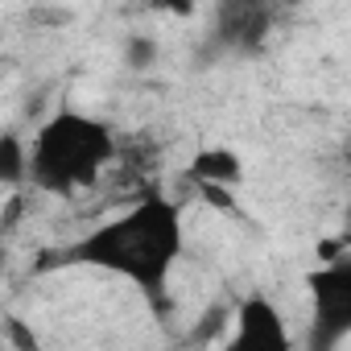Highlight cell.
Returning <instances> with one entry per match:
<instances>
[{
  "instance_id": "6da1fadb",
  "label": "cell",
  "mask_w": 351,
  "mask_h": 351,
  "mask_svg": "<svg viewBox=\"0 0 351 351\" xmlns=\"http://www.w3.org/2000/svg\"><path fill=\"white\" fill-rule=\"evenodd\" d=\"M178 256H182V215L169 199L149 195L132 211L87 232L54 265H91V269L128 277L145 293H161Z\"/></svg>"
},
{
  "instance_id": "7a4b0ae2",
  "label": "cell",
  "mask_w": 351,
  "mask_h": 351,
  "mask_svg": "<svg viewBox=\"0 0 351 351\" xmlns=\"http://www.w3.org/2000/svg\"><path fill=\"white\" fill-rule=\"evenodd\" d=\"M116 157L112 128L83 112H58L42 124L29 149V178L50 195H75L99 182L104 165Z\"/></svg>"
},
{
  "instance_id": "3957f363",
  "label": "cell",
  "mask_w": 351,
  "mask_h": 351,
  "mask_svg": "<svg viewBox=\"0 0 351 351\" xmlns=\"http://www.w3.org/2000/svg\"><path fill=\"white\" fill-rule=\"evenodd\" d=\"M314 289V318H318V347H335L347 339L351 330V265L347 256L326 261V269H318L310 277Z\"/></svg>"
},
{
  "instance_id": "277c9868",
  "label": "cell",
  "mask_w": 351,
  "mask_h": 351,
  "mask_svg": "<svg viewBox=\"0 0 351 351\" xmlns=\"http://www.w3.org/2000/svg\"><path fill=\"white\" fill-rule=\"evenodd\" d=\"M232 347H252V351H281V347H289V330H285L281 310L269 298H248L236 310Z\"/></svg>"
},
{
  "instance_id": "5b68a950",
  "label": "cell",
  "mask_w": 351,
  "mask_h": 351,
  "mask_svg": "<svg viewBox=\"0 0 351 351\" xmlns=\"http://www.w3.org/2000/svg\"><path fill=\"white\" fill-rule=\"evenodd\" d=\"M240 173H244V165H240V157H236L232 149H223V145H211V149H199V153H195V161H191V178H195V182H215V186H236V182H240Z\"/></svg>"
},
{
  "instance_id": "8992f818",
  "label": "cell",
  "mask_w": 351,
  "mask_h": 351,
  "mask_svg": "<svg viewBox=\"0 0 351 351\" xmlns=\"http://www.w3.org/2000/svg\"><path fill=\"white\" fill-rule=\"evenodd\" d=\"M25 178H29V149L21 145V136L0 132V182L21 186Z\"/></svg>"
},
{
  "instance_id": "52a82bcc",
  "label": "cell",
  "mask_w": 351,
  "mask_h": 351,
  "mask_svg": "<svg viewBox=\"0 0 351 351\" xmlns=\"http://www.w3.org/2000/svg\"><path fill=\"white\" fill-rule=\"evenodd\" d=\"M157 54H161V46H157V38H149V34H132V38L124 42V66H128V71H153Z\"/></svg>"
},
{
  "instance_id": "ba28073f",
  "label": "cell",
  "mask_w": 351,
  "mask_h": 351,
  "mask_svg": "<svg viewBox=\"0 0 351 351\" xmlns=\"http://www.w3.org/2000/svg\"><path fill=\"white\" fill-rule=\"evenodd\" d=\"M199 195L207 199V207H215V211H232L236 203H232V186H215V182H199Z\"/></svg>"
},
{
  "instance_id": "9c48e42d",
  "label": "cell",
  "mask_w": 351,
  "mask_h": 351,
  "mask_svg": "<svg viewBox=\"0 0 351 351\" xmlns=\"http://www.w3.org/2000/svg\"><path fill=\"white\" fill-rule=\"evenodd\" d=\"M149 9L169 13V17H191L195 13V0H149Z\"/></svg>"
},
{
  "instance_id": "30bf717a",
  "label": "cell",
  "mask_w": 351,
  "mask_h": 351,
  "mask_svg": "<svg viewBox=\"0 0 351 351\" xmlns=\"http://www.w3.org/2000/svg\"><path fill=\"white\" fill-rule=\"evenodd\" d=\"M223 318H228V310H223V306H211V310H207V322H203V330H199L195 339H199V343H207V339H211V330H215V326H223Z\"/></svg>"
},
{
  "instance_id": "8fae6325",
  "label": "cell",
  "mask_w": 351,
  "mask_h": 351,
  "mask_svg": "<svg viewBox=\"0 0 351 351\" xmlns=\"http://www.w3.org/2000/svg\"><path fill=\"white\" fill-rule=\"evenodd\" d=\"M9 339H13L17 347H38V339H34V335H29V330H25V326H21L17 318L9 322Z\"/></svg>"
},
{
  "instance_id": "7c38bea8",
  "label": "cell",
  "mask_w": 351,
  "mask_h": 351,
  "mask_svg": "<svg viewBox=\"0 0 351 351\" xmlns=\"http://www.w3.org/2000/svg\"><path fill=\"white\" fill-rule=\"evenodd\" d=\"M318 256H322V261H339V256H343V240H326V244H318Z\"/></svg>"
},
{
  "instance_id": "4fadbf2b",
  "label": "cell",
  "mask_w": 351,
  "mask_h": 351,
  "mask_svg": "<svg viewBox=\"0 0 351 351\" xmlns=\"http://www.w3.org/2000/svg\"><path fill=\"white\" fill-rule=\"evenodd\" d=\"M0 269H5V248H0Z\"/></svg>"
}]
</instances>
